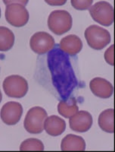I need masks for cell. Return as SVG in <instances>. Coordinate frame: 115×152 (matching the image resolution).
Returning a JSON list of instances; mask_svg holds the SVG:
<instances>
[{"label":"cell","instance_id":"30bf717a","mask_svg":"<svg viewBox=\"0 0 115 152\" xmlns=\"http://www.w3.org/2000/svg\"><path fill=\"white\" fill-rule=\"evenodd\" d=\"M89 88L93 94L100 98H109L114 93V86L112 84L105 78L99 77L91 80Z\"/></svg>","mask_w":115,"mask_h":152},{"label":"cell","instance_id":"e0dca14e","mask_svg":"<svg viewBox=\"0 0 115 152\" xmlns=\"http://www.w3.org/2000/svg\"><path fill=\"white\" fill-rule=\"evenodd\" d=\"M21 151H44V145L43 142L37 138H27L21 143L20 146Z\"/></svg>","mask_w":115,"mask_h":152},{"label":"cell","instance_id":"5b68a950","mask_svg":"<svg viewBox=\"0 0 115 152\" xmlns=\"http://www.w3.org/2000/svg\"><path fill=\"white\" fill-rule=\"evenodd\" d=\"M89 14L95 21L103 26H111L114 21V7L105 1H100L91 6Z\"/></svg>","mask_w":115,"mask_h":152},{"label":"cell","instance_id":"6da1fadb","mask_svg":"<svg viewBox=\"0 0 115 152\" xmlns=\"http://www.w3.org/2000/svg\"><path fill=\"white\" fill-rule=\"evenodd\" d=\"M6 5L5 17L6 21L15 28L24 26L29 21V12L25 8L28 1H3Z\"/></svg>","mask_w":115,"mask_h":152},{"label":"cell","instance_id":"3957f363","mask_svg":"<svg viewBox=\"0 0 115 152\" xmlns=\"http://www.w3.org/2000/svg\"><path fill=\"white\" fill-rule=\"evenodd\" d=\"M85 38L88 45L95 50L105 48L111 42L109 31L98 25H90L85 31Z\"/></svg>","mask_w":115,"mask_h":152},{"label":"cell","instance_id":"4fadbf2b","mask_svg":"<svg viewBox=\"0 0 115 152\" xmlns=\"http://www.w3.org/2000/svg\"><path fill=\"white\" fill-rule=\"evenodd\" d=\"M66 123L58 116H51L46 119L44 122V129L49 135L59 136L65 131Z\"/></svg>","mask_w":115,"mask_h":152},{"label":"cell","instance_id":"9a60e30c","mask_svg":"<svg viewBox=\"0 0 115 152\" xmlns=\"http://www.w3.org/2000/svg\"><path fill=\"white\" fill-rule=\"evenodd\" d=\"M79 110L75 98L72 97L68 100H61L58 104V112L64 118H70Z\"/></svg>","mask_w":115,"mask_h":152},{"label":"cell","instance_id":"7a4b0ae2","mask_svg":"<svg viewBox=\"0 0 115 152\" xmlns=\"http://www.w3.org/2000/svg\"><path fill=\"white\" fill-rule=\"evenodd\" d=\"M72 17L67 11L55 10L51 12L48 18V27L57 35L67 33L72 28Z\"/></svg>","mask_w":115,"mask_h":152},{"label":"cell","instance_id":"d6986e66","mask_svg":"<svg viewBox=\"0 0 115 152\" xmlns=\"http://www.w3.org/2000/svg\"><path fill=\"white\" fill-rule=\"evenodd\" d=\"M114 45L112 44L108 50L105 51V59L108 64L111 66H114Z\"/></svg>","mask_w":115,"mask_h":152},{"label":"cell","instance_id":"2e32d148","mask_svg":"<svg viewBox=\"0 0 115 152\" xmlns=\"http://www.w3.org/2000/svg\"><path fill=\"white\" fill-rule=\"evenodd\" d=\"M14 43V35L6 27H0V50L8 51L12 48Z\"/></svg>","mask_w":115,"mask_h":152},{"label":"cell","instance_id":"ba28073f","mask_svg":"<svg viewBox=\"0 0 115 152\" xmlns=\"http://www.w3.org/2000/svg\"><path fill=\"white\" fill-rule=\"evenodd\" d=\"M23 113L21 104L15 101H10L2 106L1 109V119L4 123L9 126L17 124Z\"/></svg>","mask_w":115,"mask_h":152},{"label":"cell","instance_id":"9c48e42d","mask_svg":"<svg viewBox=\"0 0 115 152\" xmlns=\"http://www.w3.org/2000/svg\"><path fill=\"white\" fill-rule=\"evenodd\" d=\"M93 116L89 112L81 110L70 117V128L74 132H86L90 129L93 125Z\"/></svg>","mask_w":115,"mask_h":152},{"label":"cell","instance_id":"52a82bcc","mask_svg":"<svg viewBox=\"0 0 115 152\" xmlns=\"http://www.w3.org/2000/svg\"><path fill=\"white\" fill-rule=\"evenodd\" d=\"M55 45L53 37L49 34L40 31L31 37L30 46L31 50L37 54H45L52 50Z\"/></svg>","mask_w":115,"mask_h":152},{"label":"cell","instance_id":"8992f818","mask_svg":"<svg viewBox=\"0 0 115 152\" xmlns=\"http://www.w3.org/2000/svg\"><path fill=\"white\" fill-rule=\"evenodd\" d=\"M4 92L10 97L21 98L28 91L27 80L20 75H10L5 78L2 84Z\"/></svg>","mask_w":115,"mask_h":152},{"label":"cell","instance_id":"7c38bea8","mask_svg":"<svg viewBox=\"0 0 115 152\" xmlns=\"http://www.w3.org/2000/svg\"><path fill=\"white\" fill-rule=\"evenodd\" d=\"M61 150L62 151H84L86 142L81 136L69 134L62 139Z\"/></svg>","mask_w":115,"mask_h":152},{"label":"cell","instance_id":"ac0fdd59","mask_svg":"<svg viewBox=\"0 0 115 152\" xmlns=\"http://www.w3.org/2000/svg\"><path fill=\"white\" fill-rule=\"evenodd\" d=\"M71 5L74 9L77 10H88L90 9L92 4H93V0H72L71 1Z\"/></svg>","mask_w":115,"mask_h":152},{"label":"cell","instance_id":"277c9868","mask_svg":"<svg viewBox=\"0 0 115 152\" xmlns=\"http://www.w3.org/2000/svg\"><path fill=\"white\" fill-rule=\"evenodd\" d=\"M48 117L43 107H34L28 110L24 119V128L31 134H39L44 129V122Z\"/></svg>","mask_w":115,"mask_h":152},{"label":"cell","instance_id":"5bb4252c","mask_svg":"<svg viewBox=\"0 0 115 152\" xmlns=\"http://www.w3.org/2000/svg\"><path fill=\"white\" fill-rule=\"evenodd\" d=\"M114 110L108 109L101 113L98 116V123L100 128L108 133L114 132Z\"/></svg>","mask_w":115,"mask_h":152},{"label":"cell","instance_id":"8fae6325","mask_svg":"<svg viewBox=\"0 0 115 152\" xmlns=\"http://www.w3.org/2000/svg\"><path fill=\"white\" fill-rule=\"evenodd\" d=\"M59 47L65 53L70 56H75L79 53L82 50V43L79 37L71 34L62 38L59 43Z\"/></svg>","mask_w":115,"mask_h":152}]
</instances>
